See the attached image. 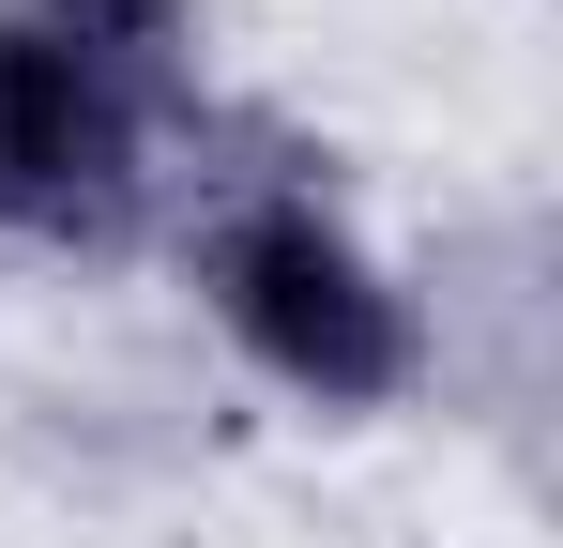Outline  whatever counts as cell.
I'll use <instances>...</instances> for the list:
<instances>
[{"instance_id":"6da1fadb","label":"cell","mask_w":563,"mask_h":548,"mask_svg":"<svg viewBox=\"0 0 563 548\" xmlns=\"http://www.w3.org/2000/svg\"><path fill=\"white\" fill-rule=\"evenodd\" d=\"M213 305H229V336L275 365L289 396H320V412H380V396H411V365H427L411 289H396L320 198H244V213L213 229Z\"/></svg>"},{"instance_id":"7a4b0ae2","label":"cell","mask_w":563,"mask_h":548,"mask_svg":"<svg viewBox=\"0 0 563 548\" xmlns=\"http://www.w3.org/2000/svg\"><path fill=\"white\" fill-rule=\"evenodd\" d=\"M137 213V107L107 62H77L62 31L0 15V229L31 244H107Z\"/></svg>"},{"instance_id":"3957f363","label":"cell","mask_w":563,"mask_h":548,"mask_svg":"<svg viewBox=\"0 0 563 548\" xmlns=\"http://www.w3.org/2000/svg\"><path fill=\"white\" fill-rule=\"evenodd\" d=\"M31 31H62L77 62L122 77V62H168L184 46V0H31Z\"/></svg>"}]
</instances>
